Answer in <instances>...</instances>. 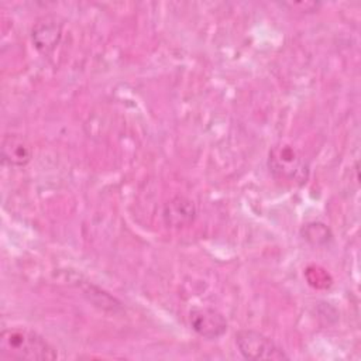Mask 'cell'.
Returning <instances> with one entry per match:
<instances>
[{
	"mask_svg": "<svg viewBox=\"0 0 361 361\" xmlns=\"http://www.w3.org/2000/svg\"><path fill=\"white\" fill-rule=\"evenodd\" d=\"M61 37H62V25L54 17L39 18L34 24L31 31L32 44L44 55H48L55 49Z\"/></svg>",
	"mask_w": 361,
	"mask_h": 361,
	"instance_id": "5",
	"label": "cell"
},
{
	"mask_svg": "<svg viewBox=\"0 0 361 361\" xmlns=\"http://www.w3.org/2000/svg\"><path fill=\"white\" fill-rule=\"evenodd\" d=\"M162 217L169 227H185L195 220L196 206L185 196H175L164 204Z\"/></svg>",
	"mask_w": 361,
	"mask_h": 361,
	"instance_id": "6",
	"label": "cell"
},
{
	"mask_svg": "<svg viewBox=\"0 0 361 361\" xmlns=\"http://www.w3.org/2000/svg\"><path fill=\"white\" fill-rule=\"evenodd\" d=\"M268 168L275 179L290 185L306 182L309 173L303 155L290 144L272 147L268 157Z\"/></svg>",
	"mask_w": 361,
	"mask_h": 361,
	"instance_id": "2",
	"label": "cell"
},
{
	"mask_svg": "<svg viewBox=\"0 0 361 361\" xmlns=\"http://www.w3.org/2000/svg\"><path fill=\"white\" fill-rule=\"evenodd\" d=\"M192 329L206 340H217L227 331L226 317L212 307H196L189 313Z\"/></svg>",
	"mask_w": 361,
	"mask_h": 361,
	"instance_id": "4",
	"label": "cell"
},
{
	"mask_svg": "<svg viewBox=\"0 0 361 361\" xmlns=\"http://www.w3.org/2000/svg\"><path fill=\"white\" fill-rule=\"evenodd\" d=\"M58 353L41 334L28 327L4 329L0 334L1 360L48 361L55 360Z\"/></svg>",
	"mask_w": 361,
	"mask_h": 361,
	"instance_id": "1",
	"label": "cell"
},
{
	"mask_svg": "<svg viewBox=\"0 0 361 361\" xmlns=\"http://www.w3.org/2000/svg\"><path fill=\"white\" fill-rule=\"evenodd\" d=\"M302 233H303L305 238L309 243H312L313 245H323L331 238V233H330L329 227L323 223H319V221H313V223L306 224L303 227Z\"/></svg>",
	"mask_w": 361,
	"mask_h": 361,
	"instance_id": "8",
	"label": "cell"
},
{
	"mask_svg": "<svg viewBox=\"0 0 361 361\" xmlns=\"http://www.w3.org/2000/svg\"><path fill=\"white\" fill-rule=\"evenodd\" d=\"M32 157V151L25 138L18 134H6L1 140V158L10 166H25Z\"/></svg>",
	"mask_w": 361,
	"mask_h": 361,
	"instance_id": "7",
	"label": "cell"
},
{
	"mask_svg": "<svg viewBox=\"0 0 361 361\" xmlns=\"http://www.w3.org/2000/svg\"><path fill=\"white\" fill-rule=\"evenodd\" d=\"M234 340L238 351L247 360H252V361L289 360V355L285 353V350L281 345H278L271 337L257 330H251V329L240 330L235 333Z\"/></svg>",
	"mask_w": 361,
	"mask_h": 361,
	"instance_id": "3",
	"label": "cell"
}]
</instances>
